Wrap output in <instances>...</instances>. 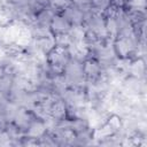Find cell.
Wrapping results in <instances>:
<instances>
[{
    "label": "cell",
    "mask_w": 147,
    "mask_h": 147,
    "mask_svg": "<svg viewBox=\"0 0 147 147\" xmlns=\"http://www.w3.org/2000/svg\"><path fill=\"white\" fill-rule=\"evenodd\" d=\"M84 79V69L78 61L68 62L65 64V83L79 85Z\"/></svg>",
    "instance_id": "1"
},
{
    "label": "cell",
    "mask_w": 147,
    "mask_h": 147,
    "mask_svg": "<svg viewBox=\"0 0 147 147\" xmlns=\"http://www.w3.org/2000/svg\"><path fill=\"white\" fill-rule=\"evenodd\" d=\"M116 51L119 55L126 56L131 52L134 51L136 48V41L133 39V36H127V37H119V39L116 42Z\"/></svg>",
    "instance_id": "2"
},
{
    "label": "cell",
    "mask_w": 147,
    "mask_h": 147,
    "mask_svg": "<svg viewBox=\"0 0 147 147\" xmlns=\"http://www.w3.org/2000/svg\"><path fill=\"white\" fill-rule=\"evenodd\" d=\"M63 16L67 18V21L71 24V25H80L84 21V13L77 8V7H72V6H68L63 13Z\"/></svg>",
    "instance_id": "3"
},
{
    "label": "cell",
    "mask_w": 147,
    "mask_h": 147,
    "mask_svg": "<svg viewBox=\"0 0 147 147\" xmlns=\"http://www.w3.org/2000/svg\"><path fill=\"white\" fill-rule=\"evenodd\" d=\"M51 28L57 34H65L71 29V24L67 21L64 16H54L51 22Z\"/></svg>",
    "instance_id": "4"
},
{
    "label": "cell",
    "mask_w": 147,
    "mask_h": 147,
    "mask_svg": "<svg viewBox=\"0 0 147 147\" xmlns=\"http://www.w3.org/2000/svg\"><path fill=\"white\" fill-rule=\"evenodd\" d=\"M54 17V13L52 9H42L37 16V23L39 26H48Z\"/></svg>",
    "instance_id": "5"
},
{
    "label": "cell",
    "mask_w": 147,
    "mask_h": 147,
    "mask_svg": "<svg viewBox=\"0 0 147 147\" xmlns=\"http://www.w3.org/2000/svg\"><path fill=\"white\" fill-rule=\"evenodd\" d=\"M28 127H29V131H28L29 137H31V138H38V137H40V136L44 134L45 129H46V125H44L41 122H33V123H30V125Z\"/></svg>",
    "instance_id": "6"
},
{
    "label": "cell",
    "mask_w": 147,
    "mask_h": 147,
    "mask_svg": "<svg viewBox=\"0 0 147 147\" xmlns=\"http://www.w3.org/2000/svg\"><path fill=\"white\" fill-rule=\"evenodd\" d=\"M14 119L16 122V125L20 126V127H24V126H29L30 125V116L24 109L17 110Z\"/></svg>",
    "instance_id": "7"
},
{
    "label": "cell",
    "mask_w": 147,
    "mask_h": 147,
    "mask_svg": "<svg viewBox=\"0 0 147 147\" xmlns=\"http://www.w3.org/2000/svg\"><path fill=\"white\" fill-rule=\"evenodd\" d=\"M83 69H84V74L87 77H90V78L98 77L99 74H100V71H101L100 65L98 63H95V62H87Z\"/></svg>",
    "instance_id": "8"
},
{
    "label": "cell",
    "mask_w": 147,
    "mask_h": 147,
    "mask_svg": "<svg viewBox=\"0 0 147 147\" xmlns=\"http://www.w3.org/2000/svg\"><path fill=\"white\" fill-rule=\"evenodd\" d=\"M72 2L75 5V7L79 8L84 13V15L92 11V9H93L92 8V0H72Z\"/></svg>",
    "instance_id": "9"
},
{
    "label": "cell",
    "mask_w": 147,
    "mask_h": 147,
    "mask_svg": "<svg viewBox=\"0 0 147 147\" xmlns=\"http://www.w3.org/2000/svg\"><path fill=\"white\" fill-rule=\"evenodd\" d=\"M110 1L111 0H92V8L96 11H102L109 7Z\"/></svg>",
    "instance_id": "10"
}]
</instances>
